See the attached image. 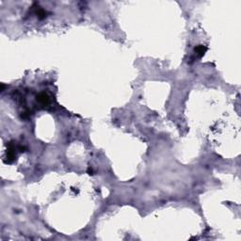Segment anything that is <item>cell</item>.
Segmentation results:
<instances>
[{
    "label": "cell",
    "instance_id": "6da1fadb",
    "mask_svg": "<svg viewBox=\"0 0 241 241\" xmlns=\"http://www.w3.org/2000/svg\"><path fill=\"white\" fill-rule=\"evenodd\" d=\"M15 147H14V145L11 142V143H8V148L7 150V158H8V163H11L12 162L14 159H15Z\"/></svg>",
    "mask_w": 241,
    "mask_h": 241
},
{
    "label": "cell",
    "instance_id": "7a4b0ae2",
    "mask_svg": "<svg viewBox=\"0 0 241 241\" xmlns=\"http://www.w3.org/2000/svg\"><path fill=\"white\" fill-rule=\"evenodd\" d=\"M37 100H38L39 103H41L42 106H46V105L49 104V96L45 92L40 93L39 95L37 96Z\"/></svg>",
    "mask_w": 241,
    "mask_h": 241
},
{
    "label": "cell",
    "instance_id": "3957f363",
    "mask_svg": "<svg viewBox=\"0 0 241 241\" xmlns=\"http://www.w3.org/2000/svg\"><path fill=\"white\" fill-rule=\"evenodd\" d=\"M195 54L198 56V57H203L205 52L207 51V47L204 46V45H198L196 48H195Z\"/></svg>",
    "mask_w": 241,
    "mask_h": 241
},
{
    "label": "cell",
    "instance_id": "277c9868",
    "mask_svg": "<svg viewBox=\"0 0 241 241\" xmlns=\"http://www.w3.org/2000/svg\"><path fill=\"white\" fill-rule=\"evenodd\" d=\"M36 14H37V16L39 17L40 19H44L45 17L46 16V12L42 10V8H40L36 10Z\"/></svg>",
    "mask_w": 241,
    "mask_h": 241
}]
</instances>
